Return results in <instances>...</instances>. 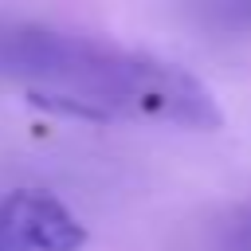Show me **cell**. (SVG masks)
I'll use <instances>...</instances> for the list:
<instances>
[{"mask_svg": "<svg viewBox=\"0 0 251 251\" xmlns=\"http://www.w3.org/2000/svg\"><path fill=\"white\" fill-rule=\"evenodd\" d=\"M86 224L47 188L0 192V251H82Z\"/></svg>", "mask_w": 251, "mask_h": 251, "instance_id": "obj_1", "label": "cell"}]
</instances>
